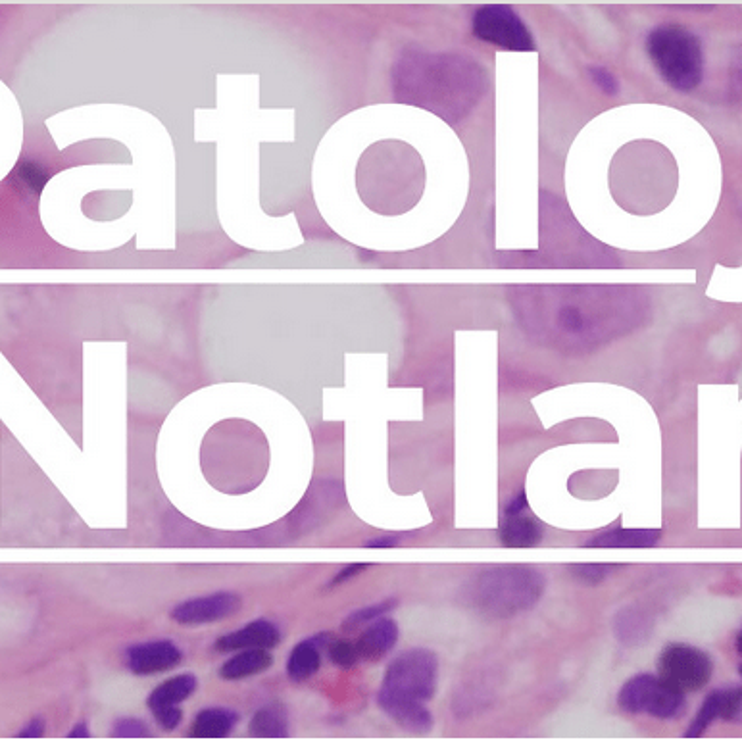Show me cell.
I'll list each match as a JSON object with an SVG mask.
<instances>
[{"instance_id":"6da1fadb","label":"cell","mask_w":742,"mask_h":742,"mask_svg":"<svg viewBox=\"0 0 742 742\" xmlns=\"http://www.w3.org/2000/svg\"><path fill=\"white\" fill-rule=\"evenodd\" d=\"M518 291L516 312L523 327L552 347L575 350L608 343L644 314V298L633 287L535 285Z\"/></svg>"},{"instance_id":"7a4b0ae2","label":"cell","mask_w":742,"mask_h":742,"mask_svg":"<svg viewBox=\"0 0 742 742\" xmlns=\"http://www.w3.org/2000/svg\"><path fill=\"white\" fill-rule=\"evenodd\" d=\"M395 99L421 106L448 124L468 118L489 91V75L481 62L462 54H431L406 50L398 56Z\"/></svg>"},{"instance_id":"3957f363","label":"cell","mask_w":742,"mask_h":742,"mask_svg":"<svg viewBox=\"0 0 742 742\" xmlns=\"http://www.w3.org/2000/svg\"><path fill=\"white\" fill-rule=\"evenodd\" d=\"M362 202L379 216L410 212L425 191L420 152L404 141H377L364 150L356 168Z\"/></svg>"},{"instance_id":"277c9868","label":"cell","mask_w":742,"mask_h":742,"mask_svg":"<svg viewBox=\"0 0 742 742\" xmlns=\"http://www.w3.org/2000/svg\"><path fill=\"white\" fill-rule=\"evenodd\" d=\"M677 185V162L656 141L627 143L612 160L610 191L629 214L652 216L668 208L677 193Z\"/></svg>"},{"instance_id":"5b68a950","label":"cell","mask_w":742,"mask_h":742,"mask_svg":"<svg viewBox=\"0 0 742 742\" xmlns=\"http://www.w3.org/2000/svg\"><path fill=\"white\" fill-rule=\"evenodd\" d=\"M437 679L439 660L431 650H404L385 671L377 704L402 729L427 733L433 727L427 702L437 693Z\"/></svg>"},{"instance_id":"8992f818","label":"cell","mask_w":742,"mask_h":742,"mask_svg":"<svg viewBox=\"0 0 742 742\" xmlns=\"http://www.w3.org/2000/svg\"><path fill=\"white\" fill-rule=\"evenodd\" d=\"M546 579L529 566H496L479 573L466 589L471 608L483 616L508 619L531 610L545 594Z\"/></svg>"},{"instance_id":"52a82bcc","label":"cell","mask_w":742,"mask_h":742,"mask_svg":"<svg viewBox=\"0 0 742 742\" xmlns=\"http://www.w3.org/2000/svg\"><path fill=\"white\" fill-rule=\"evenodd\" d=\"M644 50L671 89L691 93L706 74V54L698 33L687 25L658 24L646 33Z\"/></svg>"},{"instance_id":"ba28073f","label":"cell","mask_w":742,"mask_h":742,"mask_svg":"<svg viewBox=\"0 0 742 742\" xmlns=\"http://www.w3.org/2000/svg\"><path fill=\"white\" fill-rule=\"evenodd\" d=\"M618 706L633 716L644 714L656 719H679L687 712V696L662 677L641 673L621 687Z\"/></svg>"},{"instance_id":"9c48e42d","label":"cell","mask_w":742,"mask_h":742,"mask_svg":"<svg viewBox=\"0 0 742 742\" xmlns=\"http://www.w3.org/2000/svg\"><path fill=\"white\" fill-rule=\"evenodd\" d=\"M471 33L475 39L496 49L512 52H535L537 43L531 29L508 4H483L471 16Z\"/></svg>"},{"instance_id":"30bf717a","label":"cell","mask_w":742,"mask_h":742,"mask_svg":"<svg viewBox=\"0 0 742 742\" xmlns=\"http://www.w3.org/2000/svg\"><path fill=\"white\" fill-rule=\"evenodd\" d=\"M712 675V658L693 644L669 643L658 656V677L681 693H696L704 689Z\"/></svg>"},{"instance_id":"8fae6325","label":"cell","mask_w":742,"mask_h":742,"mask_svg":"<svg viewBox=\"0 0 742 742\" xmlns=\"http://www.w3.org/2000/svg\"><path fill=\"white\" fill-rule=\"evenodd\" d=\"M243 606L241 596L235 593H214L183 600L170 612V618L181 625L216 623L235 616Z\"/></svg>"},{"instance_id":"7c38bea8","label":"cell","mask_w":742,"mask_h":742,"mask_svg":"<svg viewBox=\"0 0 742 742\" xmlns=\"http://www.w3.org/2000/svg\"><path fill=\"white\" fill-rule=\"evenodd\" d=\"M183 660L181 650L172 641H147L131 644L125 650L127 668L135 675H154L177 668Z\"/></svg>"},{"instance_id":"4fadbf2b","label":"cell","mask_w":742,"mask_h":742,"mask_svg":"<svg viewBox=\"0 0 742 742\" xmlns=\"http://www.w3.org/2000/svg\"><path fill=\"white\" fill-rule=\"evenodd\" d=\"M742 716V693L741 689H718L706 696L702 702L696 718L693 719L691 727L687 729V739H700L704 733L714 725L716 719L723 721H737Z\"/></svg>"},{"instance_id":"5bb4252c","label":"cell","mask_w":742,"mask_h":742,"mask_svg":"<svg viewBox=\"0 0 742 742\" xmlns=\"http://www.w3.org/2000/svg\"><path fill=\"white\" fill-rule=\"evenodd\" d=\"M281 631L279 627L268 621V619H254L247 625H243L237 631H231L227 635L220 637L214 648L218 652H239V650H248V648H266L272 650L277 644L281 643Z\"/></svg>"},{"instance_id":"9a60e30c","label":"cell","mask_w":742,"mask_h":742,"mask_svg":"<svg viewBox=\"0 0 742 742\" xmlns=\"http://www.w3.org/2000/svg\"><path fill=\"white\" fill-rule=\"evenodd\" d=\"M333 633L322 631L302 643H298L287 660V675L293 683H304L312 679L322 668V650L333 641Z\"/></svg>"},{"instance_id":"2e32d148","label":"cell","mask_w":742,"mask_h":742,"mask_svg":"<svg viewBox=\"0 0 742 742\" xmlns=\"http://www.w3.org/2000/svg\"><path fill=\"white\" fill-rule=\"evenodd\" d=\"M398 641V625L393 618H377L371 621L370 627L360 635L356 641V648L360 654V660L364 662H379L383 660Z\"/></svg>"},{"instance_id":"e0dca14e","label":"cell","mask_w":742,"mask_h":742,"mask_svg":"<svg viewBox=\"0 0 742 742\" xmlns=\"http://www.w3.org/2000/svg\"><path fill=\"white\" fill-rule=\"evenodd\" d=\"M239 723V714L231 708H206L198 712L189 729L191 739H225Z\"/></svg>"},{"instance_id":"ac0fdd59","label":"cell","mask_w":742,"mask_h":742,"mask_svg":"<svg viewBox=\"0 0 742 742\" xmlns=\"http://www.w3.org/2000/svg\"><path fill=\"white\" fill-rule=\"evenodd\" d=\"M273 666V656L266 648H248L239 650L233 658L223 662L220 677L223 681H241L252 675L264 673Z\"/></svg>"},{"instance_id":"d6986e66","label":"cell","mask_w":742,"mask_h":742,"mask_svg":"<svg viewBox=\"0 0 742 742\" xmlns=\"http://www.w3.org/2000/svg\"><path fill=\"white\" fill-rule=\"evenodd\" d=\"M543 525L525 514L506 516L500 523V543L506 548H533L543 541Z\"/></svg>"},{"instance_id":"ffe728a7","label":"cell","mask_w":742,"mask_h":742,"mask_svg":"<svg viewBox=\"0 0 742 742\" xmlns=\"http://www.w3.org/2000/svg\"><path fill=\"white\" fill-rule=\"evenodd\" d=\"M662 539L660 529H612L591 539L587 548H652Z\"/></svg>"},{"instance_id":"44dd1931","label":"cell","mask_w":742,"mask_h":742,"mask_svg":"<svg viewBox=\"0 0 742 742\" xmlns=\"http://www.w3.org/2000/svg\"><path fill=\"white\" fill-rule=\"evenodd\" d=\"M248 735L252 739H287L289 737L287 710L277 702L260 708L250 719Z\"/></svg>"},{"instance_id":"7402d4cb","label":"cell","mask_w":742,"mask_h":742,"mask_svg":"<svg viewBox=\"0 0 742 742\" xmlns=\"http://www.w3.org/2000/svg\"><path fill=\"white\" fill-rule=\"evenodd\" d=\"M197 677L193 673H183L174 679L164 681L158 685L147 698L149 710L162 708V706H179L181 702L189 700L197 691Z\"/></svg>"},{"instance_id":"603a6c76","label":"cell","mask_w":742,"mask_h":742,"mask_svg":"<svg viewBox=\"0 0 742 742\" xmlns=\"http://www.w3.org/2000/svg\"><path fill=\"white\" fill-rule=\"evenodd\" d=\"M652 619L641 608H625L616 616V637L621 643L641 644L650 637Z\"/></svg>"},{"instance_id":"cb8c5ba5","label":"cell","mask_w":742,"mask_h":742,"mask_svg":"<svg viewBox=\"0 0 742 742\" xmlns=\"http://www.w3.org/2000/svg\"><path fill=\"white\" fill-rule=\"evenodd\" d=\"M396 604H398L396 598H387V600H381V602L370 604V606H366V608H360V610L352 612V614L343 621L341 629H343L345 633H354V631L360 629L362 625H366V623H371V621H375L377 618H383V616L391 614V612L395 610Z\"/></svg>"},{"instance_id":"d4e9b609","label":"cell","mask_w":742,"mask_h":742,"mask_svg":"<svg viewBox=\"0 0 742 742\" xmlns=\"http://www.w3.org/2000/svg\"><path fill=\"white\" fill-rule=\"evenodd\" d=\"M327 656H329L333 666L341 669L356 668L358 662H360V654H358L356 643H350V641L333 639L327 646Z\"/></svg>"},{"instance_id":"484cf974","label":"cell","mask_w":742,"mask_h":742,"mask_svg":"<svg viewBox=\"0 0 742 742\" xmlns=\"http://www.w3.org/2000/svg\"><path fill=\"white\" fill-rule=\"evenodd\" d=\"M112 739H149V725L143 719H118L110 731Z\"/></svg>"},{"instance_id":"4316f807","label":"cell","mask_w":742,"mask_h":742,"mask_svg":"<svg viewBox=\"0 0 742 742\" xmlns=\"http://www.w3.org/2000/svg\"><path fill=\"white\" fill-rule=\"evenodd\" d=\"M619 566L616 564H573L569 566V571L583 583L587 585H598L602 583L612 571H616Z\"/></svg>"},{"instance_id":"83f0119b","label":"cell","mask_w":742,"mask_h":742,"mask_svg":"<svg viewBox=\"0 0 742 742\" xmlns=\"http://www.w3.org/2000/svg\"><path fill=\"white\" fill-rule=\"evenodd\" d=\"M154 719L158 721V725L166 731H174L179 725H181V719H183V712L179 706H162V708H154L150 710Z\"/></svg>"},{"instance_id":"f1b7e54d","label":"cell","mask_w":742,"mask_h":742,"mask_svg":"<svg viewBox=\"0 0 742 742\" xmlns=\"http://www.w3.org/2000/svg\"><path fill=\"white\" fill-rule=\"evenodd\" d=\"M591 75H593L594 81L598 83V87H600L606 95L614 97V95L618 93V79H616L614 75L610 74L606 68H600V66H598V68H591Z\"/></svg>"},{"instance_id":"f546056e","label":"cell","mask_w":742,"mask_h":742,"mask_svg":"<svg viewBox=\"0 0 742 742\" xmlns=\"http://www.w3.org/2000/svg\"><path fill=\"white\" fill-rule=\"evenodd\" d=\"M370 568V564H348V566H345L343 569H339L337 571V575L331 579V583H329V587L333 589V587H339V585H343V583H347L348 579H352V577H356V575H360L362 571H366V569Z\"/></svg>"},{"instance_id":"4dcf8cb0","label":"cell","mask_w":742,"mask_h":742,"mask_svg":"<svg viewBox=\"0 0 742 742\" xmlns=\"http://www.w3.org/2000/svg\"><path fill=\"white\" fill-rule=\"evenodd\" d=\"M20 739H41L45 737V721L41 718L31 719L27 725H24L22 731H18Z\"/></svg>"},{"instance_id":"1f68e13d","label":"cell","mask_w":742,"mask_h":742,"mask_svg":"<svg viewBox=\"0 0 742 742\" xmlns=\"http://www.w3.org/2000/svg\"><path fill=\"white\" fill-rule=\"evenodd\" d=\"M525 512H527V495H525V491H520L516 498H512V500L506 504L504 514H506V516H521V514H525Z\"/></svg>"},{"instance_id":"d6a6232c","label":"cell","mask_w":742,"mask_h":742,"mask_svg":"<svg viewBox=\"0 0 742 742\" xmlns=\"http://www.w3.org/2000/svg\"><path fill=\"white\" fill-rule=\"evenodd\" d=\"M400 543V537L396 535H385V537H379V539H371L366 543V548H395Z\"/></svg>"},{"instance_id":"836d02e7","label":"cell","mask_w":742,"mask_h":742,"mask_svg":"<svg viewBox=\"0 0 742 742\" xmlns=\"http://www.w3.org/2000/svg\"><path fill=\"white\" fill-rule=\"evenodd\" d=\"M91 733H89V727L85 721H79L75 723L74 729L68 733V739H89Z\"/></svg>"}]
</instances>
